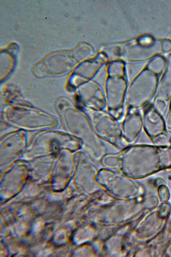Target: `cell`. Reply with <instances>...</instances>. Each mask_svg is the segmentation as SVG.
Listing matches in <instances>:
<instances>
[{
	"label": "cell",
	"mask_w": 171,
	"mask_h": 257,
	"mask_svg": "<svg viewBox=\"0 0 171 257\" xmlns=\"http://www.w3.org/2000/svg\"><path fill=\"white\" fill-rule=\"evenodd\" d=\"M156 108L157 110L161 114H163L165 111V104L163 101H157L156 103Z\"/></svg>",
	"instance_id": "6da1fadb"
}]
</instances>
